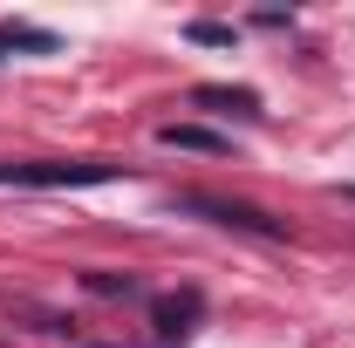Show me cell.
Here are the masks:
<instances>
[{
	"instance_id": "1",
	"label": "cell",
	"mask_w": 355,
	"mask_h": 348,
	"mask_svg": "<svg viewBox=\"0 0 355 348\" xmlns=\"http://www.w3.org/2000/svg\"><path fill=\"white\" fill-rule=\"evenodd\" d=\"M171 212H198V218H212V225H239V232H253V239H280V225H273L266 212L232 205V198H205V191H178Z\"/></svg>"
},
{
	"instance_id": "2",
	"label": "cell",
	"mask_w": 355,
	"mask_h": 348,
	"mask_svg": "<svg viewBox=\"0 0 355 348\" xmlns=\"http://www.w3.org/2000/svg\"><path fill=\"white\" fill-rule=\"evenodd\" d=\"M110 177H123L116 164H0V184H110Z\"/></svg>"
},
{
	"instance_id": "3",
	"label": "cell",
	"mask_w": 355,
	"mask_h": 348,
	"mask_svg": "<svg viewBox=\"0 0 355 348\" xmlns=\"http://www.w3.org/2000/svg\"><path fill=\"white\" fill-rule=\"evenodd\" d=\"M157 143H171V150H212V157L225 150V137L198 130V123H164V130H157Z\"/></svg>"
},
{
	"instance_id": "4",
	"label": "cell",
	"mask_w": 355,
	"mask_h": 348,
	"mask_svg": "<svg viewBox=\"0 0 355 348\" xmlns=\"http://www.w3.org/2000/svg\"><path fill=\"white\" fill-rule=\"evenodd\" d=\"M191 103H198V110H239V116H253V110H260V96H253V89H191Z\"/></svg>"
},
{
	"instance_id": "5",
	"label": "cell",
	"mask_w": 355,
	"mask_h": 348,
	"mask_svg": "<svg viewBox=\"0 0 355 348\" xmlns=\"http://www.w3.org/2000/svg\"><path fill=\"white\" fill-rule=\"evenodd\" d=\"M83 287H89V294H137V280H130V273H123V280H116V273H89Z\"/></svg>"
},
{
	"instance_id": "6",
	"label": "cell",
	"mask_w": 355,
	"mask_h": 348,
	"mask_svg": "<svg viewBox=\"0 0 355 348\" xmlns=\"http://www.w3.org/2000/svg\"><path fill=\"white\" fill-rule=\"evenodd\" d=\"M191 42H205V48H232V28H219V21H191Z\"/></svg>"
},
{
	"instance_id": "7",
	"label": "cell",
	"mask_w": 355,
	"mask_h": 348,
	"mask_svg": "<svg viewBox=\"0 0 355 348\" xmlns=\"http://www.w3.org/2000/svg\"><path fill=\"white\" fill-rule=\"evenodd\" d=\"M0 48H14V42H7V28H0Z\"/></svg>"
}]
</instances>
